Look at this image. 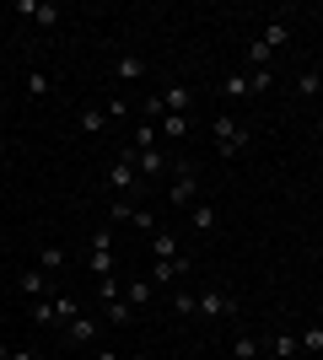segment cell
Segmentation results:
<instances>
[{"label": "cell", "instance_id": "7402d4cb", "mask_svg": "<svg viewBox=\"0 0 323 360\" xmlns=\"http://www.w3.org/2000/svg\"><path fill=\"white\" fill-rule=\"evenodd\" d=\"M296 345H302V355H323V323H308L296 333Z\"/></svg>", "mask_w": 323, "mask_h": 360}, {"label": "cell", "instance_id": "83f0119b", "mask_svg": "<svg viewBox=\"0 0 323 360\" xmlns=\"http://www.w3.org/2000/svg\"><path fill=\"white\" fill-rule=\"evenodd\" d=\"M151 146H156V124L140 119V124H135V135H129V150H151Z\"/></svg>", "mask_w": 323, "mask_h": 360}, {"label": "cell", "instance_id": "9a60e30c", "mask_svg": "<svg viewBox=\"0 0 323 360\" xmlns=\"http://www.w3.org/2000/svg\"><path fill=\"white\" fill-rule=\"evenodd\" d=\"M103 307H108V312H103V323H113V328H129V323H135V307H129L124 296L103 301Z\"/></svg>", "mask_w": 323, "mask_h": 360}, {"label": "cell", "instance_id": "60d3db41", "mask_svg": "<svg viewBox=\"0 0 323 360\" xmlns=\"http://www.w3.org/2000/svg\"><path fill=\"white\" fill-rule=\"evenodd\" d=\"M259 360H275V355H259Z\"/></svg>", "mask_w": 323, "mask_h": 360}, {"label": "cell", "instance_id": "f546056e", "mask_svg": "<svg viewBox=\"0 0 323 360\" xmlns=\"http://www.w3.org/2000/svg\"><path fill=\"white\" fill-rule=\"evenodd\" d=\"M248 86H253V97L270 91V86H275V70H248Z\"/></svg>", "mask_w": 323, "mask_h": 360}, {"label": "cell", "instance_id": "f35d334b", "mask_svg": "<svg viewBox=\"0 0 323 360\" xmlns=\"http://www.w3.org/2000/svg\"><path fill=\"white\" fill-rule=\"evenodd\" d=\"M6 360H32V355H27V349H11V355H6Z\"/></svg>", "mask_w": 323, "mask_h": 360}, {"label": "cell", "instance_id": "44dd1931", "mask_svg": "<svg viewBox=\"0 0 323 360\" xmlns=\"http://www.w3.org/2000/svg\"><path fill=\"white\" fill-rule=\"evenodd\" d=\"M259 355H264V345L253 333H237V339H232V360H259Z\"/></svg>", "mask_w": 323, "mask_h": 360}, {"label": "cell", "instance_id": "4dcf8cb0", "mask_svg": "<svg viewBox=\"0 0 323 360\" xmlns=\"http://www.w3.org/2000/svg\"><path fill=\"white\" fill-rule=\"evenodd\" d=\"M172 312H178V317L194 312V290H172Z\"/></svg>", "mask_w": 323, "mask_h": 360}, {"label": "cell", "instance_id": "4316f807", "mask_svg": "<svg viewBox=\"0 0 323 360\" xmlns=\"http://www.w3.org/2000/svg\"><path fill=\"white\" fill-rule=\"evenodd\" d=\"M54 91V75L49 70H27V97H49Z\"/></svg>", "mask_w": 323, "mask_h": 360}, {"label": "cell", "instance_id": "6da1fadb", "mask_svg": "<svg viewBox=\"0 0 323 360\" xmlns=\"http://www.w3.org/2000/svg\"><path fill=\"white\" fill-rule=\"evenodd\" d=\"M210 140H215V156H237L248 146V124L237 113H215L210 119Z\"/></svg>", "mask_w": 323, "mask_h": 360}, {"label": "cell", "instance_id": "52a82bcc", "mask_svg": "<svg viewBox=\"0 0 323 360\" xmlns=\"http://www.w3.org/2000/svg\"><path fill=\"white\" fill-rule=\"evenodd\" d=\"M108 124H113V119H108V108H103V103H87V108L76 113V129H81V135H103Z\"/></svg>", "mask_w": 323, "mask_h": 360}, {"label": "cell", "instance_id": "ba28073f", "mask_svg": "<svg viewBox=\"0 0 323 360\" xmlns=\"http://www.w3.org/2000/svg\"><path fill=\"white\" fill-rule=\"evenodd\" d=\"M97 328H103L97 317H70V323H65V339H70V345H97Z\"/></svg>", "mask_w": 323, "mask_h": 360}, {"label": "cell", "instance_id": "e575fe53", "mask_svg": "<svg viewBox=\"0 0 323 360\" xmlns=\"http://www.w3.org/2000/svg\"><path fill=\"white\" fill-rule=\"evenodd\" d=\"M108 215H113V221H129V215H135V205H129V199H113V210H108Z\"/></svg>", "mask_w": 323, "mask_h": 360}, {"label": "cell", "instance_id": "603a6c76", "mask_svg": "<svg viewBox=\"0 0 323 360\" xmlns=\"http://www.w3.org/2000/svg\"><path fill=\"white\" fill-rule=\"evenodd\" d=\"M156 129H162V140H184L189 135V119H184V113H162Z\"/></svg>", "mask_w": 323, "mask_h": 360}, {"label": "cell", "instance_id": "8d00e7d4", "mask_svg": "<svg viewBox=\"0 0 323 360\" xmlns=\"http://www.w3.org/2000/svg\"><path fill=\"white\" fill-rule=\"evenodd\" d=\"M97 296L113 301V296H119V280H113V274H108V280H97Z\"/></svg>", "mask_w": 323, "mask_h": 360}, {"label": "cell", "instance_id": "5bb4252c", "mask_svg": "<svg viewBox=\"0 0 323 360\" xmlns=\"http://www.w3.org/2000/svg\"><path fill=\"white\" fill-rule=\"evenodd\" d=\"M16 290H22L27 301H44V296H49V274H44V269H27L22 280H16Z\"/></svg>", "mask_w": 323, "mask_h": 360}, {"label": "cell", "instance_id": "30bf717a", "mask_svg": "<svg viewBox=\"0 0 323 360\" xmlns=\"http://www.w3.org/2000/svg\"><path fill=\"white\" fill-rule=\"evenodd\" d=\"M184 274H189V258H162L151 269V285H178Z\"/></svg>", "mask_w": 323, "mask_h": 360}, {"label": "cell", "instance_id": "7a4b0ae2", "mask_svg": "<svg viewBox=\"0 0 323 360\" xmlns=\"http://www.w3.org/2000/svg\"><path fill=\"white\" fill-rule=\"evenodd\" d=\"M194 312H200L205 323H221V317L237 312V296H232V290H221V285H205L200 296H194Z\"/></svg>", "mask_w": 323, "mask_h": 360}, {"label": "cell", "instance_id": "9c48e42d", "mask_svg": "<svg viewBox=\"0 0 323 360\" xmlns=\"http://www.w3.org/2000/svg\"><path fill=\"white\" fill-rule=\"evenodd\" d=\"M243 60H248V70H275V49L264 44V38H248Z\"/></svg>", "mask_w": 323, "mask_h": 360}, {"label": "cell", "instance_id": "d4e9b609", "mask_svg": "<svg viewBox=\"0 0 323 360\" xmlns=\"http://www.w3.org/2000/svg\"><path fill=\"white\" fill-rule=\"evenodd\" d=\"M296 91H302V97H318V91H323V70H318V65L296 75Z\"/></svg>", "mask_w": 323, "mask_h": 360}, {"label": "cell", "instance_id": "ab89813d", "mask_svg": "<svg viewBox=\"0 0 323 360\" xmlns=\"http://www.w3.org/2000/svg\"><path fill=\"white\" fill-rule=\"evenodd\" d=\"M6 355H11V345H0V360H6Z\"/></svg>", "mask_w": 323, "mask_h": 360}, {"label": "cell", "instance_id": "d6a6232c", "mask_svg": "<svg viewBox=\"0 0 323 360\" xmlns=\"http://www.w3.org/2000/svg\"><path fill=\"white\" fill-rule=\"evenodd\" d=\"M54 312H60V323H70V317H81V312H76V301H70V296H54Z\"/></svg>", "mask_w": 323, "mask_h": 360}, {"label": "cell", "instance_id": "3957f363", "mask_svg": "<svg viewBox=\"0 0 323 360\" xmlns=\"http://www.w3.org/2000/svg\"><path fill=\"white\" fill-rule=\"evenodd\" d=\"M167 199L178 205V210H194V205H200V178H194V167H189V162H178V172H172V188H167Z\"/></svg>", "mask_w": 323, "mask_h": 360}, {"label": "cell", "instance_id": "484cf974", "mask_svg": "<svg viewBox=\"0 0 323 360\" xmlns=\"http://www.w3.org/2000/svg\"><path fill=\"white\" fill-rule=\"evenodd\" d=\"M146 70H151V65L140 60V54H124V60H119V81H140Z\"/></svg>", "mask_w": 323, "mask_h": 360}, {"label": "cell", "instance_id": "d6986e66", "mask_svg": "<svg viewBox=\"0 0 323 360\" xmlns=\"http://www.w3.org/2000/svg\"><path fill=\"white\" fill-rule=\"evenodd\" d=\"M81 264H87V269L97 274V280H108V274L119 269V258H113V253H92V248H87V258H81Z\"/></svg>", "mask_w": 323, "mask_h": 360}, {"label": "cell", "instance_id": "4fadbf2b", "mask_svg": "<svg viewBox=\"0 0 323 360\" xmlns=\"http://www.w3.org/2000/svg\"><path fill=\"white\" fill-rule=\"evenodd\" d=\"M215 221H221V215H215V205H210V199H200V205L189 210V226H194L200 237H210V231H215Z\"/></svg>", "mask_w": 323, "mask_h": 360}, {"label": "cell", "instance_id": "8fae6325", "mask_svg": "<svg viewBox=\"0 0 323 360\" xmlns=\"http://www.w3.org/2000/svg\"><path fill=\"white\" fill-rule=\"evenodd\" d=\"M151 296H156V285H151V274H135V280H129V285H124V301H129V307H151Z\"/></svg>", "mask_w": 323, "mask_h": 360}, {"label": "cell", "instance_id": "e0dca14e", "mask_svg": "<svg viewBox=\"0 0 323 360\" xmlns=\"http://www.w3.org/2000/svg\"><path fill=\"white\" fill-rule=\"evenodd\" d=\"M270 355H275V360H296V355H302V345H296V333H286V328H280L275 339H270Z\"/></svg>", "mask_w": 323, "mask_h": 360}, {"label": "cell", "instance_id": "7c38bea8", "mask_svg": "<svg viewBox=\"0 0 323 360\" xmlns=\"http://www.w3.org/2000/svg\"><path fill=\"white\" fill-rule=\"evenodd\" d=\"M162 167H167V156H162V150H135V172H140V183L146 178H162Z\"/></svg>", "mask_w": 323, "mask_h": 360}, {"label": "cell", "instance_id": "cb8c5ba5", "mask_svg": "<svg viewBox=\"0 0 323 360\" xmlns=\"http://www.w3.org/2000/svg\"><path fill=\"white\" fill-rule=\"evenodd\" d=\"M259 38H264L270 49H286V44H291V22H270V27H264Z\"/></svg>", "mask_w": 323, "mask_h": 360}, {"label": "cell", "instance_id": "d590c367", "mask_svg": "<svg viewBox=\"0 0 323 360\" xmlns=\"http://www.w3.org/2000/svg\"><path fill=\"white\" fill-rule=\"evenodd\" d=\"M108 108V119H129V103H124V97H113V103H103Z\"/></svg>", "mask_w": 323, "mask_h": 360}, {"label": "cell", "instance_id": "74e56055", "mask_svg": "<svg viewBox=\"0 0 323 360\" xmlns=\"http://www.w3.org/2000/svg\"><path fill=\"white\" fill-rule=\"evenodd\" d=\"M92 360H119V355H113V349H97V355Z\"/></svg>", "mask_w": 323, "mask_h": 360}, {"label": "cell", "instance_id": "277c9868", "mask_svg": "<svg viewBox=\"0 0 323 360\" xmlns=\"http://www.w3.org/2000/svg\"><path fill=\"white\" fill-rule=\"evenodd\" d=\"M108 183H113L119 194H135V188H140V172H135V150H129V146H119V156L108 162Z\"/></svg>", "mask_w": 323, "mask_h": 360}, {"label": "cell", "instance_id": "f1b7e54d", "mask_svg": "<svg viewBox=\"0 0 323 360\" xmlns=\"http://www.w3.org/2000/svg\"><path fill=\"white\" fill-rule=\"evenodd\" d=\"M32 323H38V328H54V323H60V312H54V301H32Z\"/></svg>", "mask_w": 323, "mask_h": 360}, {"label": "cell", "instance_id": "5b68a950", "mask_svg": "<svg viewBox=\"0 0 323 360\" xmlns=\"http://www.w3.org/2000/svg\"><path fill=\"white\" fill-rule=\"evenodd\" d=\"M16 11L27 16L32 27H60V16H65L54 0H16Z\"/></svg>", "mask_w": 323, "mask_h": 360}, {"label": "cell", "instance_id": "ac0fdd59", "mask_svg": "<svg viewBox=\"0 0 323 360\" xmlns=\"http://www.w3.org/2000/svg\"><path fill=\"white\" fill-rule=\"evenodd\" d=\"M65 264H70V258H65V248H60V242H49L44 253H38V269H44V274H60Z\"/></svg>", "mask_w": 323, "mask_h": 360}, {"label": "cell", "instance_id": "ffe728a7", "mask_svg": "<svg viewBox=\"0 0 323 360\" xmlns=\"http://www.w3.org/2000/svg\"><path fill=\"white\" fill-rule=\"evenodd\" d=\"M151 253H156V264H162V258H184V248H178L172 231H156V237H151Z\"/></svg>", "mask_w": 323, "mask_h": 360}, {"label": "cell", "instance_id": "836d02e7", "mask_svg": "<svg viewBox=\"0 0 323 360\" xmlns=\"http://www.w3.org/2000/svg\"><path fill=\"white\" fill-rule=\"evenodd\" d=\"M129 226H140V231H156V215H151V210H140V205H135V215H129Z\"/></svg>", "mask_w": 323, "mask_h": 360}, {"label": "cell", "instance_id": "1f68e13d", "mask_svg": "<svg viewBox=\"0 0 323 360\" xmlns=\"http://www.w3.org/2000/svg\"><path fill=\"white\" fill-rule=\"evenodd\" d=\"M92 253H113V231H92V242H87Z\"/></svg>", "mask_w": 323, "mask_h": 360}, {"label": "cell", "instance_id": "2e32d148", "mask_svg": "<svg viewBox=\"0 0 323 360\" xmlns=\"http://www.w3.org/2000/svg\"><path fill=\"white\" fill-rule=\"evenodd\" d=\"M221 97H227V103H243V97H253V86H248V70H232L227 81H221Z\"/></svg>", "mask_w": 323, "mask_h": 360}, {"label": "cell", "instance_id": "8992f818", "mask_svg": "<svg viewBox=\"0 0 323 360\" xmlns=\"http://www.w3.org/2000/svg\"><path fill=\"white\" fill-rule=\"evenodd\" d=\"M156 97H162V113H184L189 119V108H194V86H189V81H172V86H162Z\"/></svg>", "mask_w": 323, "mask_h": 360}]
</instances>
